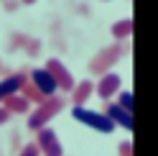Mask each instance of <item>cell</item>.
<instances>
[{
	"mask_svg": "<svg viewBox=\"0 0 158 156\" xmlns=\"http://www.w3.org/2000/svg\"><path fill=\"white\" fill-rule=\"evenodd\" d=\"M18 95H23V97H26V100L31 102V105H41V102H46V100H48V97H44V95L38 92V90H36V87H33L31 82H28V80L23 82V87H21V92H18Z\"/></svg>",
	"mask_w": 158,
	"mask_h": 156,
	"instance_id": "obj_12",
	"label": "cell"
},
{
	"mask_svg": "<svg viewBox=\"0 0 158 156\" xmlns=\"http://www.w3.org/2000/svg\"><path fill=\"white\" fill-rule=\"evenodd\" d=\"M26 80H28V74H23V72H18V74H8L5 80H0V102H3L5 97H10V95H18V92H21V87H23Z\"/></svg>",
	"mask_w": 158,
	"mask_h": 156,
	"instance_id": "obj_9",
	"label": "cell"
},
{
	"mask_svg": "<svg viewBox=\"0 0 158 156\" xmlns=\"http://www.w3.org/2000/svg\"><path fill=\"white\" fill-rule=\"evenodd\" d=\"M23 3H26V5H33V3H36V0H23Z\"/></svg>",
	"mask_w": 158,
	"mask_h": 156,
	"instance_id": "obj_18",
	"label": "cell"
},
{
	"mask_svg": "<svg viewBox=\"0 0 158 156\" xmlns=\"http://www.w3.org/2000/svg\"><path fill=\"white\" fill-rule=\"evenodd\" d=\"M44 69L51 74V80L56 82V90H64V92H72V90H74V84H77V82H74L72 72H69L66 67H64V62H61V59H48Z\"/></svg>",
	"mask_w": 158,
	"mask_h": 156,
	"instance_id": "obj_4",
	"label": "cell"
},
{
	"mask_svg": "<svg viewBox=\"0 0 158 156\" xmlns=\"http://www.w3.org/2000/svg\"><path fill=\"white\" fill-rule=\"evenodd\" d=\"M94 92V84L89 80H82V82H77L74 84V90H72V102L77 105V108H84L87 102H89V95Z\"/></svg>",
	"mask_w": 158,
	"mask_h": 156,
	"instance_id": "obj_10",
	"label": "cell"
},
{
	"mask_svg": "<svg viewBox=\"0 0 158 156\" xmlns=\"http://www.w3.org/2000/svg\"><path fill=\"white\" fill-rule=\"evenodd\" d=\"M8 120H10V113H8L5 108H0V125H3V123H8Z\"/></svg>",
	"mask_w": 158,
	"mask_h": 156,
	"instance_id": "obj_17",
	"label": "cell"
},
{
	"mask_svg": "<svg viewBox=\"0 0 158 156\" xmlns=\"http://www.w3.org/2000/svg\"><path fill=\"white\" fill-rule=\"evenodd\" d=\"M28 82H31L44 97H54L56 95V82L51 80V74L46 69H31L28 72Z\"/></svg>",
	"mask_w": 158,
	"mask_h": 156,
	"instance_id": "obj_6",
	"label": "cell"
},
{
	"mask_svg": "<svg viewBox=\"0 0 158 156\" xmlns=\"http://www.w3.org/2000/svg\"><path fill=\"white\" fill-rule=\"evenodd\" d=\"M72 118L79 120L82 125L94 128L97 133H112V131H115L112 120L107 118L105 113H94V110H89V108H77V105H72Z\"/></svg>",
	"mask_w": 158,
	"mask_h": 156,
	"instance_id": "obj_2",
	"label": "cell"
},
{
	"mask_svg": "<svg viewBox=\"0 0 158 156\" xmlns=\"http://www.w3.org/2000/svg\"><path fill=\"white\" fill-rule=\"evenodd\" d=\"M117 151H120V156H133V143L130 141H123L120 146H117Z\"/></svg>",
	"mask_w": 158,
	"mask_h": 156,
	"instance_id": "obj_16",
	"label": "cell"
},
{
	"mask_svg": "<svg viewBox=\"0 0 158 156\" xmlns=\"http://www.w3.org/2000/svg\"><path fill=\"white\" fill-rule=\"evenodd\" d=\"M102 113L112 120V125H120V128H125V131H130V133H133V115H130V113H125L117 102H107Z\"/></svg>",
	"mask_w": 158,
	"mask_h": 156,
	"instance_id": "obj_8",
	"label": "cell"
},
{
	"mask_svg": "<svg viewBox=\"0 0 158 156\" xmlns=\"http://www.w3.org/2000/svg\"><path fill=\"white\" fill-rule=\"evenodd\" d=\"M3 108L8 110V113H31V102L26 100L23 95H10V97H5L3 100Z\"/></svg>",
	"mask_w": 158,
	"mask_h": 156,
	"instance_id": "obj_11",
	"label": "cell"
},
{
	"mask_svg": "<svg viewBox=\"0 0 158 156\" xmlns=\"http://www.w3.org/2000/svg\"><path fill=\"white\" fill-rule=\"evenodd\" d=\"M64 105H66V100H64V97H59V95L48 97V100L41 102V105H36V110H33V113H28V128H31V131L46 128V125L51 123L61 110H64Z\"/></svg>",
	"mask_w": 158,
	"mask_h": 156,
	"instance_id": "obj_1",
	"label": "cell"
},
{
	"mask_svg": "<svg viewBox=\"0 0 158 156\" xmlns=\"http://www.w3.org/2000/svg\"><path fill=\"white\" fill-rule=\"evenodd\" d=\"M123 56H125V44L117 41V44H112L110 49H102V51L89 62V72H94V74H107V72H110V67H115Z\"/></svg>",
	"mask_w": 158,
	"mask_h": 156,
	"instance_id": "obj_3",
	"label": "cell"
},
{
	"mask_svg": "<svg viewBox=\"0 0 158 156\" xmlns=\"http://www.w3.org/2000/svg\"><path fill=\"white\" fill-rule=\"evenodd\" d=\"M117 105L133 115V92H117Z\"/></svg>",
	"mask_w": 158,
	"mask_h": 156,
	"instance_id": "obj_14",
	"label": "cell"
},
{
	"mask_svg": "<svg viewBox=\"0 0 158 156\" xmlns=\"http://www.w3.org/2000/svg\"><path fill=\"white\" fill-rule=\"evenodd\" d=\"M41 151H38V146L36 143H28V146H23V151L18 154V156H38Z\"/></svg>",
	"mask_w": 158,
	"mask_h": 156,
	"instance_id": "obj_15",
	"label": "cell"
},
{
	"mask_svg": "<svg viewBox=\"0 0 158 156\" xmlns=\"http://www.w3.org/2000/svg\"><path fill=\"white\" fill-rule=\"evenodd\" d=\"M120 84H123L120 74H115V72H107V74H102V80H100V84H97L94 90H97V95H100L105 102H110V97L120 92Z\"/></svg>",
	"mask_w": 158,
	"mask_h": 156,
	"instance_id": "obj_7",
	"label": "cell"
},
{
	"mask_svg": "<svg viewBox=\"0 0 158 156\" xmlns=\"http://www.w3.org/2000/svg\"><path fill=\"white\" fill-rule=\"evenodd\" d=\"M133 33V18H123V21L112 23V36L117 38V41H123V38H127Z\"/></svg>",
	"mask_w": 158,
	"mask_h": 156,
	"instance_id": "obj_13",
	"label": "cell"
},
{
	"mask_svg": "<svg viewBox=\"0 0 158 156\" xmlns=\"http://www.w3.org/2000/svg\"><path fill=\"white\" fill-rule=\"evenodd\" d=\"M38 151H41L44 156H64V149H61V143H59L56 138V131H51L46 125V128H38Z\"/></svg>",
	"mask_w": 158,
	"mask_h": 156,
	"instance_id": "obj_5",
	"label": "cell"
}]
</instances>
